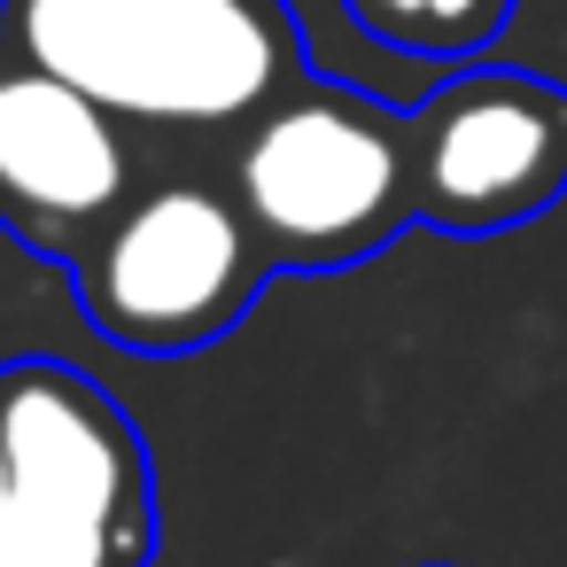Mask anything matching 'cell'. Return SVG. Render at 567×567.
Listing matches in <instances>:
<instances>
[{
    "instance_id": "cell-3",
    "label": "cell",
    "mask_w": 567,
    "mask_h": 567,
    "mask_svg": "<svg viewBox=\"0 0 567 567\" xmlns=\"http://www.w3.org/2000/svg\"><path fill=\"white\" fill-rule=\"evenodd\" d=\"M0 567H141L148 559V451L133 420L79 365H0Z\"/></svg>"
},
{
    "instance_id": "cell-1",
    "label": "cell",
    "mask_w": 567,
    "mask_h": 567,
    "mask_svg": "<svg viewBox=\"0 0 567 567\" xmlns=\"http://www.w3.org/2000/svg\"><path fill=\"white\" fill-rule=\"evenodd\" d=\"M0 48L148 133H241L303 79L280 0H0Z\"/></svg>"
},
{
    "instance_id": "cell-8",
    "label": "cell",
    "mask_w": 567,
    "mask_h": 567,
    "mask_svg": "<svg viewBox=\"0 0 567 567\" xmlns=\"http://www.w3.org/2000/svg\"><path fill=\"white\" fill-rule=\"evenodd\" d=\"M0 497H9V435H0Z\"/></svg>"
},
{
    "instance_id": "cell-6",
    "label": "cell",
    "mask_w": 567,
    "mask_h": 567,
    "mask_svg": "<svg viewBox=\"0 0 567 567\" xmlns=\"http://www.w3.org/2000/svg\"><path fill=\"white\" fill-rule=\"evenodd\" d=\"M141 187L125 117L48 63L0 48V226L40 257H79Z\"/></svg>"
},
{
    "instance_id": "cell-4",
    "label": "cell",
    "mask_w": 567,
    "mask_h": 567,
    "mask_svg": "<svg viewBox=\"0 0 567 567\" xmlns=\"http://www.w3.org/2000/svg\"><path fill=\"white\" fill-rule=\"evenodd\" d=\"M272 272L280 265L257 241L241 195L195 172L141 179L117 203V218L71 257L86 327L141 358H179L218 342Z\"/></svg>"
},
{
    "instance_id": "cell-2",
    "label": "cell",
    "mask_w": 567,
    "mask_h": 567,
    "mask_svg": "<svg viewBox=\"0 0 567 567\" xmlns=\"http://www.w3.org/2000/svg\"><path fill=\"white\" fill-rule=\"evenodd\" d=\"M226 187L280 272H342L420 218L412 110L334 79H296L234 133Z\"/></svg>"
},
{
    "instance_id": "cell-7",
    "label": "cell",
    "mask_w": 567,
    "mask_h": 567,
    "mask_svg": "<svg viewBox=\"0 0 567 567\" xmlns=\"http://www.w3.org/2000/svg\"><path fill=\"white\" fill-rule=\"evenodd\" d=\"M350 24L396 55H420V63H466L482 55L505 17H513V0H342Z\"/></svg>"
},
{
    "instance_id": "cell-5",
    "label": "cell",
    "mask_w": 567,
    "mask_h": 567,
    "mask_svg": "<svg viewBox=\"0 0 567 567\" xmlns=\"http://www.w3.org/2000/svg\"><path fill=\"white\" fill-rule=\"evenodd\" d=\"M412 195L435 234H505L567 195V86L458 63L412 110Z\"/></svg>"
}]
</instances>
